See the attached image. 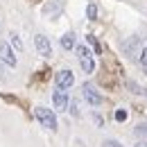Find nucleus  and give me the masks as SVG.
<instances>
[{
    "label": "nucleus",
    "instance_id": "f257e3e1",
    "mask_svg": "<svg viewBox=\"0 0 147 147\" xmlns=\"http://www.w3.org/2000/svg\"><path fill=\"white\" fill-rule=\"evenodd\" d=\"M34 115H36V120L45 129H50V131H57V129H59V125H57V115H55V111H52V109L36 107V109H34Z\"/></svg>",
    "mask_w": 147,
    "mask_h": 147
},
{
    "label": "nucleus",
    "instance_id": "f03ea898",
    "mask_svg": "<svg viewBox=\"0 0 147 147\" xmlns=\"http://www.w3.org/2000/svg\"><path fill=\"white\" fill-rule=\"evenodd\" d=\"M147 48V43L143 41L140 36H131L125 41V45H122V50H125V55L131 57V59H140V55H143V50Z\"/></svg>",
    "mask_w": 147,
    "mask_h": 147
},
{
    "label": "nucleus",
    "instance_id": "7ed1b4c3",
    "mask_svg": "<svg viewBox=\"0 0 147 147\" xmlns=\"http://www.w3.org/2000/svg\"><path fill=\"white\" fill-rule=\"evenodd\" d=\"M75 50H77V57H79V66H82V70L88 75L95 70V61H93V55L91 50L86 48V45H75Z\"/></svg>",
    "mask_w": 147,
    "mask_h": 147
},
{
    "label": "nucleus",
    "instance_id": "20e7f679",
    "mask_svg": "<svg viewBox=\"0 0 147 147\" xmlns=\"http://www.w3.org/2000/svg\"><path fill=\"white\" fill-rule=\"evenodd\" d=\"M55 82H57V88H63V91H68L70 86L75 84V75L68 70V68H63V70H59L55 75Z\"/></svg>",
    "mask_w": 147,
    "mask_h": 147
},
{
    "label": "nucleus",
    "instance_id": "39448f33",
    "mask_svg": "<svg viewBox=\"0 0 147 147\" xmlns=\"http://www.w3.org/2000/svg\"><path fill=\"white\" fill-rule=\"evenodd\" d=\"M82 93H84V100H86L91 107H100V104H102V95L95 91L91 84H84V86H82Z\"/></svg>",
    "mask_w": 147,
    "mask_h": 147
},
{
    "label": "nucleus",
    "instance_id": "423d86ee",
    "mask_svg": "<svg viewBox=\"0 0 147 147\" xmlns=\"http://www.w3.org/2000/svg\"><path fill=\"white\" fill-rule=\"evenodd\" d=\"M34 45H36V52L43 57H50L52 55V43H50V38L43 36V34H36L34 36Z\"/></svg>",
    "mask_w": 147,
    "mask_h": 147
},
{
    "label": "nucleus",
    "instance_id": "0eeeda50",
    "mask_svg": "<svg viewBox=\"0 0 147 147\" xmlns=\"http://www.w3.org/2000/svg\"><path fill=\"white\" fill-rule=\"evenodd\" d=\"M52 104H55L57 111H66V109H68V104H70L68 93L63 91V88H57V91L52 93Z\"/></svg>",
    "mask_w": 147,
    "mask_h": 147
},
{
    "label": "nucleus",
    "instance_id": "6e6552de",
    "mask_svg": "<svg viewBox=\"0 0 147 147\" xmlns=\"http://www.w3.org/2000/svg\"><path fill=\"white\" fill-rule=\"evenodd\" d=\"M0 59H2L5 63H9L11 68L16 66V55H14V50H11V45H9L7 41H0Z\"/></svg>",
    "mask_w": 147,
    "mask_h": 147
},
{
    "label": "nucleus",
    "instance_id": "1a4fd4ad",
    "mask_svg": "<svg viewBox=\"0 0 147 147\" xmlns=\"http://www.w3.org/2000/svg\"><path fill=\"white\" fill-rule=\"evenodd\" d=\"M61 7H63V0H55V2H50V5L43 7V14L45 16H57L61 11Z\"/></svg>",
    "mask_w": 147,
    "mask_h": 147
},
{
    "label": "nucleus",
    "instance_id": "9d476101",
    "mask_svg": "<svg viewBox=\"0 0 147 147\" xmlns=\"http://www.w3.org/2000/svg\"><path fill=\"white\" fill-rule=\"evenodd\" d=\"M61 48H63V50H73L75 48V34L73 32H68V34L61 36Z\"/></svg>",
    "mask_w": 147,
    "mask_h": 147
},
{
    "label": "nucleus",
    "instance_id": "9b49d317",
    "mask_svg": "<svg viewBox=\"0 0 147 147\" xmlns=\"http://www.w3.org/2000/svg\"><path fill=\"white\" fill-rule=\"evenodd\" d=\"M136 136H138V138H143V140H147V122L136 125Z\"/></svg>",
    "mask_w": 147,
    "mask_h": 147
},
{
    "label": "nucleus",
    "instance_id": "f8f14e48",
    "mask_svg": "<svg viewBox=\"0 0 147 147\" xmlns=\"http://www.w3.org/2000/svg\"><path fill=\"white\" fill-rule=\"evenodd\" d=\"M86 16H88L91 20L97 18V5H88V9H86Z\"/></svg>",
    "mask_w": 147,
    "mask_h": 147
},
{
    "label": "nucleus",
    "instance_id": "ddd939ff",
    "mask_svg": "<svg viewBox=\"0 0 147 147\" xmlns=\"http://www.w3.org/2000/svg\"><path fill=\"white\" fill-rule=\"evenodd\" d=\"M88 43H91L93 45V50H95V52H97V55H100V52H102V48H100V43H97V41H95V36H93V34H88Z\"/></svg>",
    "mask_w": 147,
    "mask_h": 147
},
{
    "label": "nucleus",
    "instance_id": "4468645a",
    "mask_svg": "<svg viewBox=\"0 0 147 147\" xmlns=\"http://www.w3.org/2000/svg\"><path fill=\"white\" fill-rule=\"evenodd\" d=\"M9 41L14 43V48H16V50H23V43H20L18 34H9Z\"/></svg>",
    "mask_w": 147,
    "mask_h": 147
},
{
    "label": "nucleus",
    "instance_id": "2eb2a0df",
    "mask_svg": "<svg viewBox=\"0 0 147 147\" xmlns=\"http://www.w3.org/2000/svg\"><path fill=\"white\" fill-rule=\"evenodd\" d=\"M115 120H118V122H125V120H127V111L118 109V111H115Z\"/></svg>",
    "mask_w": 147,
    "mask_h": 147
},
{
    "label": "nucleus",
    "instance_id": "dca6fc26",
    "mask_svg": "<svg viewBox=\"0 0 147 147\" xmlns=\"http://www.w3.org/2000/svg\"><path fill=\"white\" fill-rule=\"evenodd\" d=\"M140 66H143V70L147 73V48L143 50V55H140Z\"/></svg>",
    "mask_w": 147,
    "mask_h": 147
},
{
    "label": "nucleus",
    "instance_id": "f3484780",
    "mask_svg": "<svg viewBox=\"0 0 147 147\" xmlns=\"http://www.w3.org/2000/svg\"><path fill=\"white\" fill-rule=\"evenodd\" d=\"M127 86L131 88V93H143V88H140L138 84H134V82H127Z\"/></svg>",
    "mask_w": 147,
    "mask_h": 147
},
{
    "label": "nucleus",
    "instance_id": "a211bd4d",
    "mask_svg": "<svg viewBox=\"0 0 147 147\" xmlns=\"http://www.w3.org/2000/svg\"><path fill=\"white\" fill-rule=\"evenodd\" d=\"M104 147H122L118 140H113V138H109V140H104Z\"/></svg>",
    "mask_w": 147,
    "mask_h": 147
},
{
    "label": "nucleus",
    "instance_id": "6ab92c4d",
    "mask_svg": "<svg viewBox=\"0 0 147 147\" xmlns=\"http://www.w3.org/2000/svg\"><path fill=\"white\" fill-rule=\"evenodd\" d=\"M0 77H5V66H2V59H0Z\"/></svg>",
    "mask_w": 147,
    "mask_h": 147
},
{
    "label": "nucleus",
    "instance_id": "aec40b11",
    "mask_svg": "<svg viewBox=\"0 0 147 147\" xmlns=\"http://www.w3.org/2000/svg\"><path fill=\"white\" fill-rule=\"evenodd\" d=\"M134 147H147V145H143V143H138V145H134Z\"/></svg>",
    "mask_w": 147,
    "mask_h": 147
},
{
    "label": "nucleus",
    "instance_id": "412c9836",
    "mask_svg": "<svg viewBox=\"0 0 147 147\" xmlns=\"http://www.w3.org/2000/svg\"><path fill=\"white\" fill-rule=\"evenodd\" d=\"M143 95H147V88H143Z\"/></svg>",
    "mask_w": 147,
    "mask_h": 147
}]
</instances>
